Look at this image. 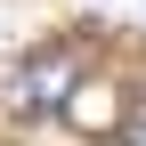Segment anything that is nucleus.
Wrapping results in <instances>:
<instances>
[{
  "label": "nucleus",
  "instance_id": "nucleus-1",
  "mask_svg": "<svg viewBox=\"0 0 146 146\" xmlns=\"http://www.w3.org/2000/svg\"><path fill=\"white\" fill-rule=\"evenodd\" d=\"M73 81H81V73H73V57H65V49L33 57V65H25V114H57V106L73 98Z\"/></svg>",
  "mask_w": 146,
  "mask_h": 146
},
{
  "label": "nucleus",
  "instance_id": "nucleus-2",
  "mask_svg": "<svg viewBox=\"0 0 146 146\" xmlns=\"http://www.w3.org/2000/svg\"><path fill=\"white\" fill-rule=\"evenodd\" d=\"M65 122H73V130H114V89H98V81H73Z\"/></svg>",
  "mask_w": 146,
  "mask_h": 146
},
{
  "label": "nucleus",
  "instance_id": "nucleus-3",
  "mask_svg": "<svg viewBox=\"0 0 146 146\" xmlns=\"http://www.w3.org/2000/svg\"><path fill=\"white\" fill-rule=\"evenodd\" d=\"M122 146H146V114H138V122H130V130H122Z\"/></svg>",
  "mask_w": 146,
  "mask_h": 146
}]
</instances>
